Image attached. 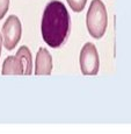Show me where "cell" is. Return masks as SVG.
I'll return each instance as SVG.
<instances>
[{
  "label": "cell",
  "instance_id": "obj_1",
  "mask_svg": "<svg viewBox=\"0 0 131 134\" xmlns=\"http://www.w3.org/2000/svg\"><path fill=\"white\" fill-rule=\"evenodd\" d=\"M71 28V18L65 5L52 0L45 6L41 24L44 42L51 48H60L66 42Z\"/></svg>",
  "mask_w": 131,
  "mask_h": 134
},
{
  "label": "cell",
  "instance_id": "obj_2",
  "mask_svg": "<svg viewBox=\"0 0 131 134\" xmlns=\"http://www.w3.org/2000/svg\"><path fill=\"white\" fill-rule=\"evenodd\" d=\"M86 26L92 37L99 40L104 35L108 26V14L101 0H93L91 2L86 15Z\"/></svg>",
  "mask_w": 131,
  "mask_h": 134
},
{
  "label": "cell",
  "instance_id": "obj_3",
  "mask_svg": "<svg viewBox=\"0 0 131 134\" xmlns=\"http://www.w3.org/2000/svg\"><path fill=\"white\" fill-rule=\"evenodd\" d=\"M80 70L86 76H95L99 72L100 58L96 47L91 42L85 43L80 51Z\"/></svg>",
  "mask_w": 131,
  "mask_h": 134
},
{
  "label": "cell",
  "instance_id": "obj_4",
  "mask_svg": "<svg viewBox=\"0 0 131 134\" xmlns=\"http://www.w3.org/2000/svg\"><path fill=\"white\" fill-rule=\"evenodd\" d=\"M22 35L21 21L16 15H9L2 26V43L7 50H13Z\"/></svg>",
  "mask_w": 131,
  "mask_h": 134
},
{
  "label": "cell",
  "instance_id": "obj_5",
  "mask_svg": "<svg viewBox=\"0 0 131 134\" xmlns=\"http://www.w3.org/2000/svg\"><path fill=\"white\" fill-rule=\"evenodd\" d=\"M52 72V57L45 48H40L35 62V75L37 76H49Z\"/></svg>",
  "mask_w": 131,
  "mask_h": 134
},
{
  "label": "cell",
  "instance_id": "obj_6",
  "mask_svg": "<svg viewBox=\"0 0 131 134\" xmlns=\"http://www.w3.org/2000/svg\"><path fill=\"white\" fill-rule=\"evenodd\" d=\"M1 74L4 76H8V75H19L20 76V75H23L24 69L21 60L16 55L6 57V60L4 61V64H2Z\"/></svg>",
  "mask_w": 131,
  "mask_h": 134
},
{
  "label": "cell",
  "instance_id": "obj_7",
  "mask_svg": "<svg viewBox=\"0 0 131 134\" xmlns=\"http://www.w3.org/2000/svg\"><path fill=\"white\" fill-rule=\"evenodd\" d=\"M16 56L21 60L22 64H23V69H24V74L27 76H30L33 72V58H32V53H30L29 48L22 46L20 47V49L16 51Z\"/></svg>",
  "mask_w": 131,
  "mask_h": 134
},
{
  "label": "cell",
  "instance_id": "obj_8",
  "mask_svg": "<svg viewBox=\"0 0 131 134\" xmlns=\"http://www.w3.org/2000/svg\"><path fill=\"white\" fill-rule=\"evenodd\" d=\"M68 4V6L71 7V9L76 13L83 12L85 8V5L87 4V0H66Z\"/></svg>",
  "mask_w": 131,
  "mask_h": 134
},
{
  "label": "cell",
  "instance_id": "obj_9",
  "mask_svg": "<svg viewBox=\"0 0 131 134\" xmlns=\"http://www.w3.org/2000/svg\"><path fill=\"white\" fill-rule=\"evenodd\" d=\"M9 8V0H0V20L5 16Z\"/></svg>",
  "mask_w": 131,
  "mask_h": 134
},
{
  "label": "cell",
  "instance_id": "obj_10",
  "mask_svg": "<svg viewBox=\"0 0 131 134\" xmlns=\"http://www.w3.org/2000/svg\"><path fill=\"white\" fill-rule=\"evenodd\" d=\"M1 47H2V37L1 34H0V55H1Z\"/></svg>",
  "mask_w": 131,
  "mask_h": 134
}]
</instances>
